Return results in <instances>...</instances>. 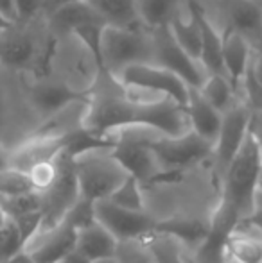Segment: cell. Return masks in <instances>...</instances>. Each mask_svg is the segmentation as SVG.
<instances>
[{
	"label": "cell",
	"mask_w": 262,
	"mask_h": 263,
	"mask_svg": "<svg viewBox=\"0 0 262 263\" xmlns=\"http://www.w3.org/2000/svg\"><path fill=\"white\" fill-rule=\"evenodd\" d=\"M190 6L219 38L237 34L250 43L262 38V9L252 0H190Z\"/></svg>",
	"instance_id": "obj_5"
},
{
	"label": "cell",
	"mask_w": 262,
	"mask_h": 263,
	"mask_svg": "<svg viewBox=\"0 0 262 263\" xmlns=\"http://www.w3.org/2000/svg\"><path fill=\"white\" fill-rule=\"evenodd\" d=\"M250 136L255 140L257 147H259L262 154V111H252L250 113Z\"/></svg>",
	"instance_id": "obj_34"
},
{
	"label": "cell",
	"mask_w": 262,
	"mask_h": 263,
	"mask_svg": "<svg viewBox=\"0 0 262 263\" xmlns=\"http://www.w3.org/2000/svg\"><path fill=\"white\" fill-rule=\"evenodd\" d=\"M95 220L117 240V242H142L154 235L156 218L146 211L120 208L110 201L95 202Z\"/></svg>",
	"instance_id": "obj_9"
},
{
	"label": "cell",
	"mask_w": 262,
	"mask_h": 263,
	"mask_svg": "<svg viewBox=\"0 0 262 263\" xmlns=\"http://www.w3.org/2000/svg\"><path fill=\"white\" fill-rule=\"evenodd\" d=\"M65 149L63 136H47L32 133L31 136L11 147V168L27 174L42 163L56 161Z\"/></svg>",
	"instance_id": "obj_15"
},
{
	"label": "cell",
	"mask_w": 262,
	"mask_h": 263,
	"mask_svg": "<svg viewBox=\"0 0 262 263\" xmlns=\"http://www.w3.org/2000/svg\"><path fill=\"white\" fill-rule=\"evenodd\" d=\"M253 49L246 38L237 34H228L221 38V65L223 73L241 93L242 83L252 68ZM242 97V93H241Z\"/></svg>",
	"instance_id": "obj_17"
},
{
	"label": "cell",
	"mask_w": 262,
	"mask_h": 263,
	"mask_svg": "<svg viewBox=\"0 0 262 263\" xmlns=\"http://www.w3.org/2000/svg\"><path fill=\"white\" fill-rule=\"evenodd\" d=\"M34 192L27 174L20 170L7 168L0 172V197H16V195Z\"/></svg>",
	"instance_id": "obj_27"
},
{
	"label": "cell",
	"mask_w": 262,
	"mask_h": 263,
	"mask_svg": "<svg viewBox=\"0 0 262 263\" xmlns=\"http://www.w3.org/2000/svg\"><path fill=\"white\" fill-rule=\"evenodd\" d=\"M11 25H13V24H11V22H7L6 18H4L2 14H0V31H6V29L11 27Z\"/></svg>",
	"instance_id": "obj_42"
},
{
	"label": "cell",
	"mask_w": 262,
	"mask_h": 263,
	"mask_svg": "<svg viewBox=\"0 0 262 263\" xmlns=\"http://www.w3.org/2000/svg\"><path fill=\"white\" fill-rule=\"evenodd\" d=\"M187 120H189V129L198 135L199 138H203L205 142L212 143L216 142L217 135H219L221 129V120H223V115L217 113L205 99L201 97L198 90H190L189 101L185 106Z\"/></svg>",
	"instance_id": "obj_19"
},
{
	"label": "cell",
	"mask_w": 262,
	"mask_h": 263,
	"mask_svg": "<svg viewBox=\"0 0 262 263\" xmlns=\"http://www.w3.org/2000/svg\"><path fill=\"white\" fill-rule=\"evenodd\" d=\"M6 220H7V217H6V215H4V211L0 210V228H2V226L6 224Z\"/></svg>",
	"instance_id": "obj_43"
},
{
	"label": "cell",
	"mask_w": 262,
	"mask_h": 263,
	"mask_svg": "<svg viewBox=\"0 0 262 263\" xmlns=\"http://www.w3.org/2000/svg\"><path fill=\"white\" fill-rule=\"evenodd\" d=\"M250 113L252 111L248 109V106L244 102H239V104H235L230 111H226L223 115L219 135H217L216 142H214L212 151V156L216 159V165L219 168L221 176L228 168L232 159L237 156L239 149L242 147L246 136H248Z\"/></svg>",
	"instance_id": "obj_14"
},
{
	"label": "cell",
	"mask_w": 262,
	"mask_h": 263,
	"mask_svg": "<svg viewBox=\"0 0 262 263\" xmlns=\"http://www.w3.org/2000/svg\"><path fill=\"white\" fill-rule=\"evenodd\" d=\"M154 235L167 236L174 242L201 246L208 236V224L196 217H171L156 222Z\"/></svg>",
	"instance_id": "obj_21"
},
{
	"label": "cell",
	"mask_w": 262,
	"mask_h": 263,
	"mask_svg": "<svg viewBox=\"0 0 262 263\" xmlns=\"http://www.w3.org/2000/svg\"><path fill=\"white\" fill-rule=\"evenodd\" d=\"M63 222L74 228L77 233L83 231V229L90 228L92 224H95V202H90L86 199H81L76 202V204L70 208L68 213L65 215Z\"/></svg>",
	"instance_id": "obj_30"
},
{
	"label": "cell",
	"mask_w": 262,
	"mask_h": 263,
	"mask_svg": "<svg viewBox=\"0 0 262 263\" xmlns=\"http://www.w3.org/2000/svg\"><path fill=\"white\" fill-rule=\"evenodd\" d=\"M106 201L113 202V204L120 206V208L144 211V199H142V192H140V184L133 177H128L119 186V190L110 199H106Z\"/></svg>",
	"instance_id": "obj_28"
},
{
	"label": "cell",
	"mask_w": 262,
	"mask_h": 263,
	"mask_svg": "<svg viewBox=\"0 0 262 263\" xmlns=\"http://www.w3.org/2000/svg\"><path fill=\"white\" fill-rule=\"evenodd\" d=\"M0 14L6 18L7 22L14 24V7L13 0H0Z\"/></svg>",
	"instance_id": "obj_39"
},
{
	"label": "cell",
	"mask_w": 262,
	"mask_h": 263,
	"mask_svg": "<svg viewBox=\"0 0 262 263\" xmlns=\"http://www.w3.org/2000/svg\"><path fill=\"white\" fill-rule=\"evenodd\" d=\"M117 247L119 242L99 222L77 233L76 251L92 263L113 260L117 254Z\"/></svg>",
	"instance_id": "obj_20"
},
{
	"label": "cell",
	"mask_w": 262,
	"mask_h": 263,
	"mask_svg": "<svg viewBox=\"0 0 262 263\" xmlns=\"http://www.w3.org/2000/svg\"><path fill=\"white\" fill-rule=\"evenodd\" d=\"M53 36L58 34H77L83 40H86L92 47L97 49L99 36L102 29L106 27L99 14L94 11V7L86 2H74L63 9L56 11L54 14L45 18Z\"/></svg>",
	"instance_id": "obj_13"
},
{
	"label": "cell",
	"mask_w": 262,
	"mask_h": 263,
	"mask_svg": "<svg viewBox=\"0 0 262 263\" xmlns=\"http://www.w3.org/2000/svg\"><path fill=\"white\" fill-rule=\"evenodd\" d=\"M14 24H29L43 16V0H13Z\"/></svg>",
	"instance_id": "obj_33"
},
{
	"label": "cell",
	"mask_w": 262,
	"mask_h": 263,
	"mask_svg": "<svg viewBox=\"0 0 262 263\" xmlns=\"http://www.w3.org/2000/svg\"><path fill=\"white\" fill-rule=\"evenodd\" d=\"M262 154L255 140L246 136L237 156L232 159L223 174V194L212 220L208 222V236L199 246L196 263H224V242L241 228L255 210L259 192V174ZM190 263V261H189Z\"/></svg>",
	"instance_id": "obj_1"
},
{
	"label": "cell",
	"mask_w": 262,
	"mask_h": 263,
	"mask_svg": "<svg viewBox=\"0 0 262 263\" xmlns=\"http://www.w3.org/2000/svg\"><path fill=\"white\" fill-rule=\"evenodd\" d=\"M61 263H92V261H88L86 258H84L81 253H77V251H72V253H70Z\"/></svg>",
	"instance_id": "obj_41"
},
{
	"label": "cell",
	"mask_w": 262,
	"mask_h": 263,
	"mask_svg": "<svg viewBox=\"0 0 262 263\" xmlns=\"http://www.w3.org/2000/svg\"><path fill=\"white\" fill-rule=\"evenodd\" d=\"M53 42L45 16L29 24H13L0 32V68L27 77L43 76Z\"/></svg>",
	"instance_id": "obj_3"
},
{
	"label": "cell",
	"mask_w": 262,
	"mask_h": 263,
	"mask_svg": "<svg viewBox=\"0 0 262 263\" xmlns=\"http://www.w3.org/2000/svg\"><path fill=\"white\" fill-rule=\"evenodd\" d=\"M151 151L160 166V183H172L178 181L187 168L212 156L214 147L189 131L182 136H158L151 142Z\"/></svg>",
	"instance_id": "obj_7"
},
{
	"label": "cell",
	"mask_w": 262,
	"mask_h": 263,
	"mask_svg": "<svg viewBox=\"0 0 262 263\" xmlns=\"http://www.w3.org/2000/svg\"><path fill=\"white\" fill-rule=\"evenodd\" d=\"M45 73L72 93L88 97L102 73L97 49L77 34L54 36Z\"/></svg>",
	"instance_id": "obj_2"
},
{
	"label": "cell",
	"mask_w": 262,
	"mask_h": 263,
	"mask_svg": "<svg viewBox=\"0 0 262 263\" xmlns=\"http://www.w3.org/2000/svg\"><path fill=\"white\" fill-rule=\"evenodd\" d=\"M74 2H81V0H43V16H50L56 11L63 9V7L70 6Z\"/></svg>",
	"instance_id": "obj_37"
},
{
	"label": "cell",
	"mask_w": 262,
	"mask_h": 263,
	"mask_svg": "<svg viewBox=\"0 0 262 263\" xmlns=\"http://www.w3.org/2000/svg\"><path fill=\"white\" fill-rule=\"evenodd\" d=\"M86 2L94 7L106 27H144L140 24L136 0H86Z\"/></svg>",
	"instance_id": "obj_22"
},
{
	"label": "cell",
	"mask_w": 262,
	"mask_h": 263,
	"mask_svg": "<svg viewBox=\"0 0 262 263\" xmlns=\"http://www.w3.org/2000/svg\"><path fill=\"white\" fill-rule=\"evenodd\" d=\"M253 49V58H252V76L255 77L257 83L262 84V38L257 40L255 43H252Z\"/></svg>",
	"instance_id": "obj_35"
},
{
	"label": "cell",
	"mask_w": 262,
	"mask_h": 263,
	"mask_svg": "<svg viewBox=\"0 0 262 263\" xmlns=\"http://www.w3.org/2000/svg\"><path fill=\"white\" fill-rule=\"evenodd\" d=\"M117 263H154L153 254L142 242H120L115 254Z\"/></svg>",
	"instance_id": "obj_31"
},
{
	"label": "cell",
	"mask_w": 262,
	"mask_h": 263,
	"mask_svg": "<svg viewBox=\"0 0 262 263\" xmlns=\"http://www.w3.org/2000/svg\"><path fill=\"white\" fill-rule=\"evenodd\" d=\"M24 97L27 101L29 109L34 113L40 124L60 113L72 102L79 101V99H86L72 93L60 81L47 76V73L38 77L24 76Z\"/></svg>",
	"instance_id": "obj_11"
},
{
	"label": "cell",
	"mask_w": 262,
	"mask_h": 263,
	"mask_svg": "<svg viewBox=\"0 0 262 263\" xmlns=\"http://www.w3.org/2000/svg\"><path fill=\"white\" fill-rule=\"evenodd\" d=\"M252 2H253V4H257V6H259L260 9H262V0H252Z\"/></svg>",
	"instance_id": "obj_45"
},
{
	"label": "cell",
	"mask_w": 262,
	"mask_h": 263,
	"mask_svg": "<svg viewBox=\"0 0 262 263\" xmlns=\"http://www.w3.org/2000/svg\"><path fill=\"white\" fill-rule=\"evenodd\" d=\"M7 120H9V97H7V91L4 88V84L0 83V135L6 129Z\"/></svg>",
	"instance_id": "obj_36"
},
{
	"label": "cell",
	"mask_w": 262,
	"mask_h": 263,
	"mask_svg": "<svg viewBox=\"0 0 262 263\" xmlns=\"http://www.w3.org/2000/svg\"><path fill=\"white\" fill-rule=\"evenodd\" d=\"M79 197L90 202H101L110 199L119 186L128 179L126 170L112 156L110 149L90 151L74 159Z\"/></svg>",
	"instance_id": "obj_6"
},
{
	"label": "cell",
	"mask_w": 262,
	"mask_h": 263,
	"mask_svg": "<svg viewBox=\"0 0 262 263\" xmlns=\"http://www.w3.org/2000/svg\"><path fill=\"white\" fill-rule=\"evenodd\" d=\"M117 81L124 86L140 88V90H147L162 95V97H167L169 101L176 102L182 107L187 106L190 90H193L176 73L169 72L160 65H154V63L130 66L117 77Z\"/></svg>",
	"instance_id": "obj_10"
},
{
	"label": "cell",
	"mask_w": 262,
	"mask_h": 263,
	"mask_svg": "<svg viewBox=\"0 0 262 263\" xmlns=\"http://www.w3.org/2000/svg\"><path fill=\"white\" fill-rule=\"evenodd\" d=\"M140 24L147 31L169 27L193 13L190 0H136Z\"/></svg>",
	"instance_id": "obj_18"
},
{
	"label": "cell",
	"mask_w": 262,
	"mask_h": 263,
	"mask_svg": "<svg viewBox=\"0 0 262 263\" xmlns=\"http://www.w3.org/2000/svg\"><path fill=\"white\" fill-rule=\"evenodd\" d=\"M77 231L66 222H60L56 228L40 231L25 251L36 263H61L72 251H76Z\"/></svg>",
	"instance_id": "obj_16"
},
{
	"label": "cell",
	"mask_w": 262,
	"mask_h": 263,
	"mask_svg": "<svg viewBox=\"0 0 262 263\" xmlns=\"http://www.w3.org/2000/svg\"><path fill=\"white\" fill-rule=\"evenodd\" d=\"M24 249H25V243L20 231L14 226V222L7 218L6 224L0 228V263H6L14 254L22 253Z\"/></svg>",
	"instance_id": "obj_29"
},
{
	"label": "cell",
	"mask_w": 262,
	"mask_h": 263,
	"mask_svg": "<svg viewBox=\"0 0 262 263\" xmlns=\"http://www.w3.org/2000/svg\"><path fill=\"white\" fill-rule=\"evenodd\" d=\"M11 168V147L0 140V172Z\"/></svg>",
	"instance_id": "obj_38"
},
{
	"label": "cell",
	"mask_w": 262,
	"mask_h": 263,
	"mask_svg": "<svg viewBox=\"0 0 262 263\" xmlns=\"http://www.w3.org/2000/svg\"><path fill=\"white\" fill-rule=\"evenodd\" d=\"M56 174H58L56 161H50V163H42V165L31 168L27 172V176H29V179H31V184H32V188H34V192L42 194V192H45L47 188L54 183Z\"/></svg>",
	"instance_id": "obj_32"
},
{
	"label": "cell",
	"mask_w": 262,
	"mask_h": 263,
	"mask_svg": "<svg viewBox=\"0 0 262 263\" xmlns=\"http://www.w3.org/2000/svg\"><path fill=\"white\" fill-rule=\"evenodd\" d=\"M144 243L153 254L154 263H189L180 253L178 246H176L178 242L167 238V236L153 235L144 240Z\"/></svg>",
	"instance_id": "obj_26"
},
{
	"label": "cell",
	"mask_w": 262,
	"mask_h": 263,
	"mask_svg": "<svg viewBox=\"0 0 262 263\" xmlns=\"http://www.w3.org/2000/svg\"><path fill=\"white\" fill-rule=\"evenodd\" d=\"M6 263H36L34 260L31 258V254L27 253V251H22V253H18V254H14L11 260H7Z\"/></svg>",
	"instance_id": "obj_40"
},
{
	"label": "cell",
	"mask_w": 262,
	"mask_h": 263,
	"mask_svg": "<svg viewBox=\"0 0 262 263\" xmlns=\"http://www.w3.org/2000/svg\"><path fill=\"white\" fill-rule=\"evenodd\" d=\"M224 260L232 263H262V233L237 228L224 242Z\"/></svg>",
	"instance_id": "obj_24"
},
{
	"label": "cell",
	"mask_w": 262,
	"mask_h": 263,
	"mask_svg": "<svg viewBox=\"0 0 262 263\" xmlns=\"http://www.w3.org/2000/svg\"><path fill=\"white\" fill-rule=\"evenodd\" d=\"M259 190H262V166H260V174H259Z\"/></svg>",
	"instance_id": "obj_44"
},
{
	"label": "cell",
	"mask_w": 262,
	"mask_h": 263,
	"mask_svg": "<svg viewBox=\"0 0 262 263\" xmlns=\"http://www.w3.org/2000/svg\"><path fill=\"white\" fill-rule=\"evenodd\" d=\"M167 29H169V32H171L172 40L176 42V45H178L187 55H190L193 59L201 63L203 27H201V22H199L198 14L194 13V9L187 18L174 22V24H171Z\"/></svg>",
	"instance_id": "obj_25"
},
{
	"label": "cell",
	"mask_w": 262,
	"mask_h": 263,
	"mask_svg": "<svg viewBox=\"0 0 262 263\" xmlns=\"http://www.w3.org/2000/svg\"><path fill=\"white\" fill-rule=\"evenodd\" d=\"M97 54L102 70L117 79L130 66L154 63L153 32L144 27H104L99 36Z\"/></svg>",
	"instance_id": "obj_4"
},
{
	"label": "cell",
	"mask_w": 262,
	"mask_h": 263,
	"mask_svg": "<svg viewBox=\"0 0 262 263\" xmlns=\"http://www.w3.org/2000/svg\"><path fill=\"white\" fill-rule=\"evenodd\" d=\"M58 174L54 183L42 192V229L56 228L60 222H63L65 215L70 208L79 201V188H77L76 170H74V159L61 153L56 159Z\"/></svg>",
	"instance_id": "obj_8"
},
{
	"label": "cell",
	"mask_w": 262,
	"mask_h": 263,
	"mask_svg": "<svg viewBox=\"0 0 262 263\" xmlns=\"http://www.w3.org/2000/svg\"><path fill=\"white\" fill-rule=\"evenodd\" d=\"M199 93L201 97L208 102L217 113L224 115L226 111H230L232 107L239 102H244L241 97V93L237 91V88L230 83L226 76L223 73H208V77L205 79V83L199 86Z\"/></svg>",
	"instance_id": "obj_23"
},
{
	"label": "cell",
	"mask_w": 262,
	"mask_h": 263,
	"mask_svg": "<svg viewBox=\"0 0 262 263\" xmlns=\"http://www.w3.org/2000/svg\"><path fill=\"white\" fill-rule=\"evenodd\" d=\"M0 32H2V31H0Z\"/></svg>",
	"instance_id": "obj_47"
},
{
	"label": "cell",
	"mask_w": 262,
	"mask_h": 263,
	"mask_svg": "<svg viewBox=\"0 0 262 263\" xmlns=\"http://www.w3.org/2000/svg\"><path fill=\"white\" fill-rule=\"evenodd\" d=\"M224 263H232V261H224Z\"/></svg>",
	"instance_id": "obj_46"
},
{
	"label": "cell",
	"mask_w": 262,
	"mask_h": 263,
	"mask_svg": "<svg viewBox=\"0 0 262 263\" xmlns=\"http://www.w3.org/2000/svg\"><path fill=\"white\" fill-rule=\"evenodd\" d=\"M151 32H153L154 43V65H160L164 68H167L169 72L176 73L193 90H199V86L208 77V72H206L205 66L196 59H193L190 55H187L176 45L167 27L156 29V31Z\"/></svg>",
	"instance_id": "obj_12"
}]
</instances>
